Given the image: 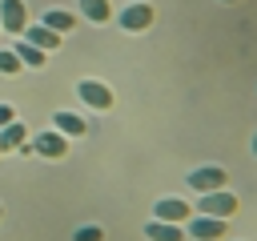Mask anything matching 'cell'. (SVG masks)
<instances>
[{
	"label": "cell",
	"instance_id": "1",
	"mask_svg": "<svg viewBox=\"0 0 257 241\" xmlns=\"http://www.w3.org/2000/svg\"><path fill=\"white\" fill-rule=\"evenodd\" d=\"M24 153H36V157H44V161H60V157L68 153V137H60L56 129H44V133H36L32 141H24Z\"/></svg>",
	"mask_w": 257,
	"mask_h": 241
},
{
	"label": "cell",
	"instance_id": "2",
	"mask_svg": "<svg viewBox=\"0 0 257 241\" xmlns=\"http://www.w3.org/2000/svg\"><path fill=\"white\" fill-rule=\"evenodd\" d=\"M197 213L229 221V217L237 213V197H233L229 189H213V193H201V201H197Z\"/></svg>",
	"mask_w": 257,
	"mask_h": 241
},
{
	"label": "cell",
	"instance_id": "3",
	"mask_svg": "<svg viewBox=\"0 0 257 241\" xmlns=\"http://www.w3.org/2000/svg\"><path fill=\"white\" fill-rule=\"evenodd\" d=\"M225 185H229V173L221 165H201V169L189 173V189L193 193H213V189H225Z\"/></svg>",
	"mask_w": 257,
	"mask_h": 241
},
{
	"label": "cell",
	"instance_id": "4",
	"mask_svg": "<svg viewBox=\"0 0 257 241\" xmlns=\"http://www.w3.org/2000/svg\"><path fill=\"white\" fill-rule=\"evenodd\" d=\"M76 96H80L88 108H96V112H108V108H112V88H108L104 80H80V84H76Z\"/></svg>",
	"mask_w": 257,
	"mask_h": 241
},
{
	"label": "cell",
	"instance_id": "5",
	"mask_svg": "<svg viewBox=\"0 0 257 241\" xmlns=\"http://www.w3.org/2000/svg\"><path fill=\"white\" fill-rule=\"evenodd\" d=\"M153 217H157V221H169V225H185V221L193 217V205L181 201V197H161V201L153 205Z\"/></svg>",
	"mask_w": 257,
	"mask_h": 241
},
{
	"label": "cell",
	"instance_id": "6",
	"mask_svg": "<svg viewBox=\"0 0 257 241\" xmlns=\"http://www.w3.org/2000/svg\"><path fill=\"white\" fill-rule=\"evenodd\" d=\"M193 225H189V233H193V241H221L225 233H229V221H221V217H205V213H197V217H189Z\"/></svg>",
	"mask_w": 257,
	"mask_h": 241
},
{
	"label": "cell",
	"instance_id": "7",
	"mask_svg": "<svg viewBox=\"0 0 257 241\" xmlns=\"http://www.w3.org/2000/svg\"><path fill=\"white\" fill-rule=\"evenodd\" d=\"M0 28H8V32H24L28 28L24 0H0Z\"/></svg>",
	"mask_w": 257,
	"mask_h": 241
},
{
	"label": "cell",
	"instance_id": "8",
	"mask_svg": "<svg viewBox=\"0 0 257 241\" xmlns=\"http://www.w3.org/2000/svg\"><path fill=\"white\" fill-rule=\"evenodd\" d=\"M153 24V8L149 4H128L124 12H120V28L124 32H145Z\"/></svg>",
	"mask_w": 257,
	"mask_h": 241
},
{
	"label": "cell",
	"instance_id": "9",
	"mask_svg": "<svg viewBox=\"0 0 257 241\" xmlns=\"http://www.w3.org/2000/svg\"><path fill=\"white\" fill-rule=\"evenodd\" d=\"M24 141H28V129L20 120H8L0 129V153H16V149H24Z\"/></svg>",
	"mask_w": 257,
	"mask_h": 241
},
{
	"label": "cell",
	"instance_id": "10",
	"mask_svg": "<svg viewBox=\"0 0 257 241\" xmlns=\"http://www.w3.org/2000/svg\"><path fill=\"white\" fill-rule=\"evenodd\" d=\"M24 36H28V44H36L40 52H48V48H56L64 36L60 32H52L48 24H32V28H24Z\"/></svg>",
	"mask_w": 257,
	"mask_h": 241
},
{
	"label": "cell",
	"instance_id": "11",
	"mask_svg": "<svg viewBox=\"0 0 257 241\" xmlns=\"http://www.w3.org/2000/svg\"><path fill=\"white\" fill-rule=\"evenodd\" d=\"M52 125H56V133H60V137H84V133H88L84 116H76V112H64V108L52 116Z\"/></svg>",
	"mask_w": 257,
	"mask_h": 241
},
{
	"label": "cell",
	"instance_id": "12",
	"mask_svg": "<svg viewBox=\"0 0 257 241\" xmlns=\"http://www.w3.org/2000/svg\"><path fill=\"white\" fill-rule=\"evenodd\" d=\"M145 237H149V241H185V229H181V225H169V221H157V217H153V221L145 225Z\"/></svg>",
	"mask_w": 257,
	"mask_h": 241
},
{
	"label": "cell",
	"instance_id": "13",
	"mask_svg": "<svg viewBox=\"0 0 257 241\" xmlns=\"http://www.w3.org/2000/svg\"><path fill=\"white\" fill-rule=\"evenodd\" d=\"M44 24H48L52 32H60V36H64V32H72V28H76V16H72V12L52 8V12H44Z\"/></svg>",
	"mask_w": 257,
	"mask_h": 241
},
{
	"label": "cell",
	"instance_id": "14",
	"mask_svg": "<svg viewBox=\"0 0 257 241\" xmlns=\"http://www.w3.org/2000/svg\"><path fill=\"white\" fill-rule=\"evenodd\" d=\"M80 12L92 20V24H104L108 16H112V8H108V0H80Z\"/></svg>",
	"mask_w": 257,
	"mask_h": 241
},
{
	"label": "cell",
	"instance_id": "15",
	"mask_svg": "<svg viewBox=\"0 0 257 241\" xmlns=\"http://www.w3.org/2000/svg\"><path fill=\"white\" fill-rule=\"evenodd\" d=\"M12 52L20 56V64H32V68H40V64H44V52H40L36 44H28V40H24V44H16Z\"/></svg>",
	"mask_w": 257,
	"mask_h": 241
},
{
	"label": "cell",
	"instance_id": "16",
	"mask_svg": "<svg viewBox=\"0 0 257 241\" xmlns=\"http://www.w3.org/2000/svg\"><path fill=\"white\" fill-rule=\"evenodd\" d=\"M20 68H24V64H20V56H16V52H8V48H4V52H0V72H4V76H16V72H20Z\"/></svg>",
	"mask_w": 257,
	"mask_h": 241
},
{
	"label": "cell",
	"instance_id": "17",
	"mask_svg": "<svg viewBox=\"0 0 257 241\" xmlns=\"http://www.w3.org/2000/svg\"><path fill=\"white\" fill-rule=\"evenodd\" d=\"M72 241H104V229H100V225H80V229L72 233Z\"/></svg>",
	"mask_w": 257,
	"mask_h": 241
},
{
	"label": "cell",
	"instance_id": "18",
	"mask_svg": "<svg viewBox=\"0 0 257 241\" xmlns=\"http://www.w3.org/2000/svg\"><path fill=\"white\" fill-rule=\"evenodd\" d=\"M8 120H16V112H12V104H0V129H4Z\"/></svg>",
	"mask_w": 257,
	"mask_h": 241
},
{
	"label": "cell",
	"instance_id": "19",
	"mask_svg": "<svg viewBox=\"0 0 257 241\" xmlns=\"http://www.w3.org/2000/svg\"><path fill=\"white\" fill-rule=\"evenodd\" d=\"M249 149H253V157H257V133H253V141H249Z\"/></svg>",
	"mask_w": 257,
	"mask_h": 241
},
{
	"label": "cell",
	"instance_id": "20",
	"mask_svg": "<svg viewBox=\"0 0 257 241\" xmlns=\"http://www.w3.org/2000/svg\"><path fill=\"white\" fill-rule=\"evenodd\" d=\"M225 4H241V0H225Z\"/></svg>",
	"mask_w": 257,
	"mask_h": 241
},
{
	"label": "cell",
	"instance_id": "21",
	"mask_svg": "<svg viewBox=\"0 0 257 241\" xmlns=\"http://www.w3.org/2000/svg\"><path fill=\"white\" fill-rule=\"evenodd\" d=\"M0 217H4V205H0Z\"/></svg>",
	"mask_w": 257,
	"mask_h": 241
}]
</instances>
